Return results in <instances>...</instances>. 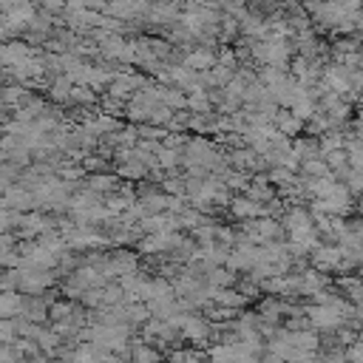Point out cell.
<instances>
[{
	"label": "cell",
	"instance_id": "obj_29",
	"mask_svg": "<svg viewBox=\"0 0 363 363\" xmlns=\"http://www.w3.org/2000/svg\"><path fill=\"white\" fill-rule=\"evenodd\" d=\"M346 357H349V363H360V343H357V340L349 346V354H346ZM346 357H343V360H346Z\"/></svg>",
	"mask_w": 363,
	"mask_h": 363
},
{
	"label": "cell",
	"instance_id": "obj_6",
	"mask_svg": "<svg viewBox=\"0 0 363 363\" xmlns=\"http://www.w3.org/2000/svg\"><path fill=\"white\" fill-rule=\"evenodd\" d=\"M3 199H6V207L11 210V213H31L34 210V199H31V193L26 190V187H20V184H11V187H6L3 190Z\"/></svg>",
	"mask_w": 363,
	"mask_h": 363
},
{
	"label": "cell",
	"instance_id": "obj_26",
	"mask_svg": "<svg viewBox=\"0 0 363 363\" xmlns=\"http://www.w3.org/2000/svg\"><path fill=\"white\" fill-rule=\"evenodd\" d=\"M164 196H176V199H184V176L176 179V176H167L164 179Z\"/></svg>",
	"mask_w": 363,
	"mask_h": 363
},
{
	"label": "cell",
	"instance_id": "obj_17",
	"mask_svg": "<svg viewBox=\"0 0 363 363\" xmlns=\"http://www.w3.org/2000/svg\"><path fill=\"white\" fill-rule=\"evenodd\" d=\"M162 105L176 113V111H184L187 108V99H184V94L179 88H164L162 91Z\"/></svg>",
	"mask_w": 363,
	"mask_h": 363
},
{
	"label": "cell",
	"instance_id": "obj_15",
	"mask_svg": "<svg viewBox=\"0 0 363 363\" xmlns=\"http://www.w3.org/2000/svg\"><path fill=\"white\" fill-rule=\"evenodd\" d=\"M125 37L122 34H111V37H105L102 43H99V54L102 57H108V60H119L122 57V51H125Z\"/></svg>",
	"mask_w": 363,
	"mask_h": 363
},
{
	"label": "cell",
	"instance_id": "obj_22",
	"mask_svg": "<svg viewBox=\"0 0 363 363\" xmlns=\"http://www.w3.org/2000/svg\"><path fill=\"white\" fill-rule=\"evenodd\" d=\"M184 99H187V108L190 111H196V113H213V105L207 99V91H196V94H190Z\"/></svg>",
	"mask_w": 363,
	"mask_h": 363
},
{
	"label": "cell",
	"instance_id": "obj_18",
	"mask_svg": "<svg viewBox=\"0 0 363 363\" xmlns=\"http://www.w3.org/2000/svg\"><path fill=\"white\" fill-rule=\"evenodd\" d=\"M207 357H210V363H238V354H235V349H233L230 343H218V346H213Z\"/></svg>",
	"mask_w": 363,
	"mask_h": 363
},
{
	"label": "cell",
	"instance_id": "obj_12",
	"mask_svg": "<svg viewBox=\"0 0 363 363\" xmlns=\"http://www.w3.org/2000/svg\"><path fill=\"white\" fill-rule=\"evenodd\" d=\"M23 301L20 292H0V320H14L23 312Z\"/></svg>",
	"mask_w": 363,
	"mask_h": 363
},
{
	"label": "cell",
	"instance_id": "obj_11",
	"mask_svg": "<svg viewBox=\"0 0 363 363\" xmlns=\"http://www.w3.org/2000/svg\"><path fill=\"white\" fill-rule=\"evenodd\" d=\"M204 284L213 286V289H233L238 284V275L230 272L227 267H213L207 275H204Z\"/></svg>",
	"mask_w": 363,
	"mask_h": 363
},
{
	"label": "cell",
	"instance_id": "obj_27",
	"mask_svg": "<svg viewBox=\"0 0 363 363\" xmlns=\"http://www.w3.org/2000/svg\"><path fill=\"white\" fill-rule=\"evenodd\" d=\"M17 216H20V213H11V210H3V207H0V235L14 230V224H17Z\"/></svg>",
	"mask_w": 363,
	"mask_h": 363
},
{
	"label": "cell",
	"instance_id": "obj_13",
	"mask_svg": "<svg viewBox=\"0 0 363 363\" xmlns=\"http://www.w3.org/2000/svg\"><path fill=\"white\" fill-rule=\"evenodd\" d=\"M96 9L111 14L113 20H122V17H136L139 11H147L150 6H145V3H111V6H96Z\"/></svg>",
	"mask_w": 363,
	"mask_h": 363
},
{
	"label": "cell",
	"instance_id": "obj_4",
	"mask_svg": "<svg viewBox=\"0 0 363 363\" xmlns=\"http://www.w3.org/2000/svg\"><path fill=\"white\" fill-rule=\"evenodd\" d=\"M179 335H182V340H190L193 346H201V343H207L210 340V335H213V329H210V320L204 318V315H187L184 318V326L179 329Z\"/></svg>",
	"mask_w": 363,
	"mask_h": 363
},
{
	"label": "cell",
	"instance_id": "obj_7",
	"mask_svg": "<svg viewBox=\"0 0 363 363\" xmlns=\"http://www.w3.org/2000/svg\"><path fill=\"white\" fill-rule=\"evenodd\" d=\"M230 213L238 218V221H255V218H264V204H255V201H250L247 196H233L230 199Z\"/></svg>",
	"mask_w": 363,
	"mask_h": 363
},
{
	"label": "cell",
	"instance_id": "obj_21",
	"mask_svg": "<svg viewBox=\"0 0 363 363\" xmlns=\"http://www.w3.org/2000/svg\"><path fill=\"white\" fill-rule=\"evenodd\" d=\"M71 88H74V82H71L68 77H54V79H51V96H54L57 102H68Z\"/></svg>",
	"mask_w": 363,
	"mask_h": 363
},
{
	"label": "cell",
	"instance_id": "obj_5",
	"mask_svg": "<svg viewBox=\"0 0 363 363\" xmlns=\"http://www.w3.org/2000/svg\"><path fill=\"white\" fill-rule=\"evenodd\" d=\"M182 65H184L187 71H193V74H204V71L216 68V51L201 45V48L184 54V57H182Z\"/></svg>",
	"mask_w": 363,
	"mask_h": 363
},
{
	"label": "cell",
	"instance_id": "obj_16",
	"mask_svg": "<svg viewBox=\"0 0 363 363\" xmlns=\"http://www.w3.org/2000/svg\"><path fill=\"white\" fill-rule=\"evenodd\" d=\"M31 94L23 88V85H6L0 88V105H11V108H20Z\"/></svg>",
	"mask_w": 363,
	"mask_h": 363
},
{
	"label": "cell",
	"instance_id": "obj_10",
	"mask_svg": "<svg viewBox=\"0 0 363 363\" xmlns=\"http://www.w3.org/2000/svg\"><path fill=\"white\" fill-rule=\"evenodd\" d=\"M272 128H275V133H281V136H295L298 139V133L303 130V122L301 119H295L289 111H284V108H278L275 111V116H272Z\"/></svg>",
	"mask_w": 363,
	"mask_h": 363
},
{
	"label": "cell",
	"instance_id": "obj_8",
	"mask_svg": "<svg viewBox=\"0 0 363 363\" xmlns=\"http://www.w3.org/2000/svg\"><path fill=\"white\" fill-rule=\"evenodd\" d=\"M28 57H34V51L20 40H11V43L0 45V65H6V68H14V65L26 62Z\"/></svg>",
	"mask_w": 363,
	"mask_h": 363
},
{
	"label": "cell",
	"instance_id": "obj_2",
	"mask_svg": "<svg viewBox=\"0 0 363 363\" xmlns=\"http://www.w3.org/2000/svg\"><path fill=\"white\" fill-rule=\"evenodd\" d=\"M17 278H20L17 281V292L34 298V295L45 292L54 284L57 272H51V269H17Z\"/></svg>",
	"mask_w": 363,
	"mask_h": 363
},
{
	"label": "cell",
	"instance_id": "obj_3",
	"mask_svg": "<svg viewBox=\"0 0 363 363\" xmlns=\"http://www.w3.org/2000/svg\"><path fill=\"white\" fill-rule=\"evenodd\" d=\"M278 221H281V230H286V233H289V241H303L306 235H312V233H315L312 218H309V213H306L303 207H289V210H286V216H284V218H278Z\"/></svg>",
	"mask_w": 363,
	"mask_h": 363
},
{
	"label": "cell",
	"instance_id": "obj_24",
	"mask_svg": "<svg viewBox=\"0 0 363 363\" xmlns=\"http://www.w3.org/2000/svg\"><path fill=\"white\" fill-rule=\"evenodd\" d=\"M119 176H128V179H142V176H147V167L145 164H139V162H122L119 164Z\"/></svg>",
	"mask_w": 363,
	"mask_h": 363
},
{
	"label": "cell",
	"instance_id": "obj_1",
	"mask_svg": "<svg viewBox=\"0 0 363 363\" xmlns=\"http://www.w3.org/2000/svg\"><path fill=\"white\" fill-rule=\"evenodd\" d=\"M349 306V303H346ZM346 306L343 309H337V306H306L303 309V320H306V329H318V332H337L346 320H343V312H346Z\"/></svg>",
	"mask_w": 363,
	"mask_h": 363
},
{
	"label": "cell",
	"instance_id": "obj_28",
	"mask_svg": "<svg viewBox=\"0 0 363 363\" xmlns=\"http://www.w3.org/2000/svg\"><path fill=\"white\" fill-rule=\"evenodd\" d=\"M79 301H82V306H102V289H85L79 295Z\"/></svg>",
	"mask_w": 363,
	"mask_h": 363
},
{
	"label": "cell",
	"instance_id": "obj_9",
	"mask_svg": "<svg viewBox=\"0 0 363 363\" xmlns=\"http://www.w3.org/2000/svg\"><path fill=\"white\" fill-rule=\"evenodd\" d=\"M116 187H119V179H116V173H91L88 179H85V190H91V193H96V196H111V193H116Z\"/></svg>",
	"mask_w": 363,
	"mask_h": 363
},
{
	"label": "cell",
	"instance_id": "obj_30",
	"mask_svg": "<svg viewBox=\"0 0 363 363\" xmlns=\"http://www.w3.org/2000/svg\"><path fill=\"white\" fill-rule=\"evenodd\" d=\"M0 111H3V105H0Z\"/></svg>",
	"mask_w": 363,
	"mask_h": 363
},
{
	"label": "cell",
	"instance_id": "obj_23",
	"mask_svg": "<svg viewBox=\"0 0 363 363\" xmlns=\"http://www.w3.org/2000/svg\"><path fill=\"white\" fill-rule=\"evenodd\" d=\"M71 102H82V105H94L96 102V94L91 88H82V85H74L71 94H68V105Z\"/></svg>",
	"mask_w": 363,
	"mask_h": 363
},
{
	"label": "cell",
	"instance_id": "obj_14",
	"mask_svg": "<svg viewBox=\"0 0 363 363\" xmlns=\"http://www.w3.org/2000/svg\"><path fill=\"white\" fill-rule=\"evenodd\" d=\"M128 352H130V363H162L159 349L147 343H128Z\"/></svg>",
	"mask_w": 363,
	"mask_h": 363
},
{
	"label": "cell",
	"instance_id": "obj_19",
	"mask_svg": "<svg viewBox=\"0 0 363 363\" xmlns=\"http://www.w3.org/2000/svg\"><path fill=\"white\" fill-rule=\"evenodd\" d=\"M125 303V295L119 289V284H105L102 286V306L111 309V306H122Z\"/></svg>",
	"mask_w": 363,
	"mask_h": 363
},
{
	"label": "cell",
	"instance_id": "obj_20",
	"mask_svg": "<svg viewBox=\"0 0 363 363\" xmlns=\"http://www.w3.org/2000/svg\"><path fill=\"white\" fill-rule=\"evenodd\" d=\"M71 312H74V306H71L68 301H51V303H48V320H51V323L68 320Z\"/></svg>",
	"mask_w": 363,
	"mask_h": 363
},
{
	"label": "cell",
	"instance_id": "obj_25",
	"mask_svg": "<svg viewBox=\"0 0 363 363\" xmlns=\"http://www.w3.org/2000/svg\"><path fill=\"white\" fill-rule=\"evenodd\" d=\"M147 111H150V108H145V105H139V102H128V108H125L128 119H130V122H139V125L147 122Z\"/></svg>",
	"mask_w": 363,
	"mask_h": 363
}]
</instances>
